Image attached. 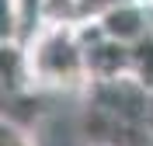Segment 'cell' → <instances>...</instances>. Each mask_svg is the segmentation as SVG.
<instances>
[{"label":"cell","instance_id":"6da1fadb","mask_svg":"<svg viewBox=\"0 0 153 146\" xmlns=\"http://www.w3.org/2000/svg\"><path fill=\"white\" fill-rule=\"evenodd\" d=\"M31 77L38 87L73 90L91 84L87 77V42L76 21H42L28 42Z\"/></svg>","mask_w":153,"mask_h":146},{"label":"cell","instance_id":"7a4b0ae2","mask_svg":"<svg viewBox=\"0 0 153 146\" xmlns=\"http://www.w3.org/2000/svg\"><path fill=\"white\" fill-rule=\"evenodd\" d=\"M97 28L105 31L108 39L122 42V45H136L139 39L150 35V18H146V10L139 0H118L111 7H105L97 14Z\"/></svg>","mask_w":153,"mask_h":146},{"label":"cell","instance_id":"3957f363","mask_svg":"<svg viewBox=\"0 0 153 146\" xmlns=\"http://www.w3.org/2000/svg\"><path fill=\"white\" fill-rule=\"evenodd\" d=\"M31 84H35V77H31L28 45H21L14 39H4V97L25 94Z\"/></svg>","mask_w":153,"mask_h":146},{"label":"cell","instance_id":"277c9868","mask_svg":"<svg viewBox=\"0 0 153 146\" xmlns=\"http://www.w3.org/2000/svg\"><path fill=\"white\" fill-rule=\"evenodd\" d=\"M129 77L136 84H143L146 90H153V35L139 39L132 45V66H129Z\"/></svg>","mask_w":153,"mask_h":146},{"label":"cell","instance_id":"5b68a950","mask_svg":"<svg viewBox=\"0 0 153 146\" xmlns=\"http://www.w3.org/2000/svg\"><path fill=\"white\" fill-rule=\"evenodd\" d=\"M0 146H35L31 136L25 132V125H14L10 118H4V129H0Z\"/></svg>","mask_w":153,"mask_h":146},{"label":"cell","instance_id":"8992f818","mask_svg":"<svg viewBox=\"0 0 153 146\" xmlns=\"http://www.w3.org/2000/svg\"><path fill=\"white\" fill-rule=\"evenodd\" d=\"M150 4H153V0H150Z\"/></svg>","mask_w":153,"mask_h":146},{"label":"cell","instance_id":"52a82bcc","mask_svg":"<svg viewBox=\"0 0 153 146\" xmlns=\"http://www.w3.org/2000/svg\"><path fill=\"white\" fill-rule=\"evenodd\" d=\"M105 146H108V143H105Z\"/></svg>","mask_w":153,"mask_h":146}]
</instances>
